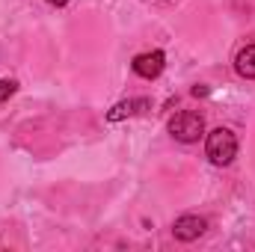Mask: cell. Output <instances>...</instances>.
<instances>
[{"label": "cell", "instance_id": "cell-1", "mask_svg": "<svg viewBox=\"0 0 255 252\" xmlns=\"http://www.w3.org/2000/svg\"><path fill=\"white\" fill-rule=\"evenodd\" d=\"M205 154L214 166H229L238 154V136L229 130V127H217L208 133L205 139Z\"/></svg>", "mask_w": 255, "mask_h": 252}, {"label": "cell", "instance_id": "cell-2", "mask_svg": "<svg viewBox=\"0 0 255 252\" xmlns=\"http://www.w3.org/2000/svg\"><path fill=\"white\" fill-rule=\"evenodd\" d=\"M169 133L178 139V142H196L202 133H205V119L202 113H193V110H181L169 119Z\"/></svg>", "mask_w": 255, "mask_h": 252}, {"label": "cell", "instance_id": "cell-3", "mask_svg": "<svg viewBox=\"0 0 255 252\" xmlns=\"http://www.w3.org/2000/svg\"><path fill=\"white\" fill-rule=\"evenodd\" d=\"M163 65H166V57H163V51H148V54H139V57H133V74H139V77H145V80H154L160 71H163Z\"/></svg>", "mask_w": 255, "mask_h": 252}, {"label": "cell", "instance_id": "cell-4", "mask_svg": "<svg viewBox=\"0 0 255 252\" xmlns=\"http://www.w3.org/2000/svg\"><path fill=\"white\" fill-rule=\"evenodd\" d=\"M205 229H208V223H205V217H199V214H184V217H178V220L172 223V235H175L178 241H196V238L205 235Z\"/></svg>", "mask_w": 255, "mask_h": 252}, {"label": "cell", "instance_id": "cell-5", "mask_svg": "<svg viewBox=\"0 0 255 252\" xmlns=\"http://www.w3.org/2000/svg\"><path fill=\"white\" fill-rule=\"evenodd\" d=\"M145 107H148V101H145V98L122 101V104H116V107L107 113V119H110V122H119V119H125V116H133V113H139V110H145Z\"/></svg>", "mask_w": 255, "mask_h": 252}, {"label": "cell", "instance_id": "cell-6", "mask_svg": "<svg viewBox=\"0 0 255 252\" xmlns=\"http://www.w3.org/2000/svg\"><path fill=\"white\" fill-rule=\"evenodd\" d=\"M235 68H238V74H241V77L253 80V77H255V45H247V48L235 57Z\"/></svg>", "mask_w": 255, "mask_h": 252}, {"label": "cell", "instance_id": "cell-7", "mask_svg": "<svg viewBox=\"0 0 255 252\" xmlns=\"http://www.w3.org/2000/svg\"><path fill=\"white\" fill-rule=\"evenodd\" d=\"M15 89H18V83H15V80H0V104H3V101H9V98L15 95Z\"/></svg>", "mask_w": 255, "mask_h": 252}, {"label": "cell", "instance_id": "cell-8", "mask_svg": "<svg viewBox=\"0 0 255 252\" xmlns=\"http://www.w3.org/2000/svg\"><path fill=\"white\" fill-rule=\"evenodd\" d=\"M48 3H51V6H65L68 0H48Z\"/></svg>", "mask_w": 255, "mask_h": 252}]
</instances>
